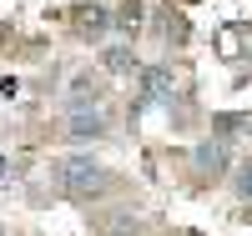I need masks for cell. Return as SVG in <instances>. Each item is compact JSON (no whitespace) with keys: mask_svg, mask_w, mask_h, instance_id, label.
Masks as SVG:
<instances>
[{"mask_svg":"<svg viewBox=\"0 0 252 236\" xmlns=\"http://www.w3.org/2000/svg\"><path fill=\"white\" fill-rule=\"evenodd\" d=\"M51 186L61 191L66 201H101L111 191V171L96 166L91 156H66L51 166Z\"/></svg>","mask_w":252,"mask_h":236,"instance_id":"obj_1","label":"cell"},{"mask_svg":"<svg viewBox=\"0 0 252 236\" xmlns=\"http://www.w3.org/2000/svg\"><path fill=\"white\" fill-rule=\"evenodd\" d=\"M141 96L131 101V116H146V111H157V105H166L172 111V96H177V76L166 71V66H141Z\"/></svg>","mask_w":252,"mask_h":236,"instance_id":"obj_2","label":"cell"},{"mask_svg":"<svg viewBox=\"0 0 252 236\" xmlns=\"http://www.w3.org/2000/svg\"><path fill=\"white\" fill-rule=\"evenodd\" d=\"M71 121H66V136L76 141V146H96V141H106L111 136V126H106V116H101V105H86V111H66Z\"/></svg>","mask_w":252,"mask_h":236,"instance_id":"obj_3","label":"cell"},{"mask_svg":"<svg viewBox=\"0 0 252 236\" xmlns=\"http://www.w3.org/2000/svg\"><path fill=\"white\" fill-rule=\"evenodd\" d=\"M192 166H197V176H202V181H217V176H227V166H232V146H227L222 136L202 141L197 151H192Z\"/></svg>","mask_w":252,"mask_h":236,"instance_id":"obj_4","label":"cell"},{"mask_svg":"<svg viewBox=\"0 0 252 236\" xmlns=\"http://www.w3.org/2000/svg\"><path fill=\"white\" fill-rule=\"evenodd\" d=\"M101 101H106V85H101V76L76 71V76H71V91H66V111H86V105H101Z\"/></svg>","mask_w":252,"mask_h":236,"instance_id":"obj_5","label":"cell"},{"mask_svg":"<svg viewBox=\"0 0 252 236\" xmlns=\"http://www.w3.org/2000/svg\"><path fill=\"white\" fill-rule=\"evenodd\" d=\"M111 30V10L106 5H81L76 10V35L81 40H96V35H106Z\"/></svg>","mask_w":252,"mask_h":236,"instance_id":"obj_6","label":"cell"},{"mask_svg":"<svg viewBox=\"0 0 252 236\" xmlns=\"http://www.w3.org/2000/svg\"><path fill=\"white\" fill-rule=\"evenodd\" d=\"M101 66H106L111 76H136V71H141V60H136L131 46H106V51H101Z\"/></svg>","mask_w":252,"mask_h":236,"instance_id":"obj_7","label":"cell"},{"mask_svg":"<svg viewBox=\"0 0 252 236\" xmlns=\"http://www.w3.org/2000/svg\"><path fill=\"white\" fill-rule=\"evenodd\" d=\"M111 26H116V30H126V35H131V30L141 26V5H136V0H126V5H121V10L111 15Z\"/></svg>","mask_w":252,"mask_h":236,"instance_id":"obj_8","label":"cell"},{"mask_svg":"<svg viewBox=\"0 0 252 236\" xmlns=\"http://www.w3.org/2000/svg\"><path fill=\"white\" fill-rule=\"evenodd\" d=\"M232 186H237V201H252V161H242L232 171Z\"/></svg>","mask_w":252,"mask_h":236,"instance_id":"obj_9","label":"cell"},{"mask_svg":"<svg viewBox=\"0 0 252 236\" xmlns=\"http://www.w3.org/2000/svg\"><path fill=\"white\" fill-rule=\"evenodd\" d=\"M237 126H247V116H212V131H217L222 141H232V136H237Z\"/></svg>","mask_w":252,"mask_h":236,"instance_id":"obj_10","label":"cell"},{"mask_svg":"<svg viewBox=\"0 0 252 236\" xmlns=\"http://www.w3.org/2000/svg\"><path fill=\"white\" fill-rule=\"evenodd\" d=\"M10 181H15V161L0 156V186H10Z\"/></svg>","mask_w":252,"mask_h":236,"instance_id":"obj_11","label":"cell"},{"mask_svg":"<svg viewBox=\"0 0 252 236\" xmlns=\"http://www.w3.org/2000/svg\"><path fill=\"white\" fill-rule=\"evenodd\" d=\"M0 236H5V231H0Z\"/></svg>","mask_w":252,"mask_h":236,"instance_id":"obj_12","label":"cell"},{"mask_svg":"<svg viewBox=\"0 0 252 236\" xmlns=\"http://www.w3.org/2000/svg\"><path fill=\"white\" fill-rule=\"evenodd\" d=\"M247 55H252V51H247Z\"/></svg>","mask_w":252,"mask_h":236,"instance_id":"obj_13","label":"cell"}]
</instances>
